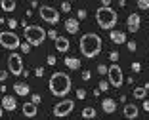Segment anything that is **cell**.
I'll list each match as a JSON object with an SVG mask.
<instances>
[{"label": "cell", "instance_id": "7", "mask_svg": "<svg viewBox=\"0 0 149 120\" xmlns=\"http://www.w3.org/2000/svg\"><path fill=\"white\" fill-rule=\"evenodd\" d=\"M74 109V101H71V99H63V101H59L56 107H54V116H57V118H61V116H67L71 114Z\"/></svg>", "mask_w": 149, "mask_h": 120}, {"label": "cell", "instance_id": "38", "mask_svg": "<svg viewBox=\"0 0 149 120\" xmlns=\"http://www.w3.org/2000/svg\"><path fill=\"white\" fill-rule=\"evenodd\" d=\"M86 17V10H79V19H84Z\"/></svg>", "mask_w": 149, "mask_h": 120}, {"label": "cell", "instance_id": "20", "mask_svg": "<svg viewBox=\"0 0 149 120\" xmlns=\"http://www.w3.org/2000/svg\"><path fill=\"white\" fill-rule=\"evenodd\" d=\"M0 8L4 12H13L15 10V0H0Z\"/></svg>", "mask_w": 149, "mask_h": 120}, {"label": "cell", "instance_id": "30", "mask_svg": "<svg viewBox=\"0 0 149 120\" xmlns=\"http://www.w3.org/2000/svg\"><path fill=\"white\" fill-rule=\"evenodd\" d=\"M97 72L100 74H107V65H100L97 67Z\"/></svg>", "mask_w": 149, "mask_h": 120}, {"label": "cell", "instance_id": "22", "mask_svg": "<svg viewBox=\"0 0 149 120\" xmlns=\"http://www.w3.org/2000/svg\"><path fill=\"white\" fill-rule=\"evenodd\" d=\"M145 93H147L145 88H136V90H134V97H136V99H143Z\"/></svg>", "mask_w": 149, "mask_h": 120}, {"label": "cell", "instance_id": "21", "mask_svg": "<svg viewBox=\"0 0 149 120\" xmlns=\"http://www.w3.org/2000/svg\"><path fill=\"white\" fill-rule=\"evenodd\" d=\"M82 118H96V109L94 107H84Z\"/></svg>", "mask_w": 149, "mask_h": 120}, {"label": "cell", "instance_id": "18", "mask_svg": "<svg viewBox=\"0 0 149 120\" xmlns=\"http://www.w3.org/2000/svg\"><path fill=\"white\" fill-rule=\"evenodd\" d=\"M123 112H124L126 118H136V116H138V107L136 105H126Z\"/></svg>", "mask_w": 149, "mask_h": 120}, {"label": "cell", "instance_id": "28", "mask_svg": "<svg viewBox=\"0 0 149 120\" xmlns=\"http://www.w3.org/2000/svg\"><path fill=\"white\" fill-rule=\"evenodd\" d=\"M128 52H136V48H138V46H136V42H134V40H130V42H128Z\"/></svg>", "mask_w": 149, "mask_h": 120}, {"label": "cell", "instance_id": "14", "mask_svg": "<svg viewBox=\"0 0 149 120\" xmlns=\"http://www.w3.org/2000/svg\"><path fill=\"white\" fill-rule=\"evenodd\" d=\"M65 31L69 32V34H77V32H79V19H74V17L67 19L65 21Z\"/></svg>", "mask_w": 149, "mask_h": 120}, {"label": "cell", "instance_id": "2", "mask_svg": "<svg viewBox=\"0 0 149 120\" xmlns=\"http://www.w3.org/2000/svg\"><path fill=\"white\" fill-rule=\"evenodd\" d=\"M71 86H73V82H71V76L65 74V72H54L52 76H50V92H52V95H56V97H65L67 93L71 92Z\"/></svg>", "mask_w": 149, "mask_h": 120}, {"label": "cell", "instance_id": "26", "mask_svg": "<svg viewBox=\"0 0 149 120\" xmlns=\"http://www.w3.org/2000/svg\"><path fill=\"white\" fill-rule=\"evenodd\" d=\"M61 10H63V12H71V2H69V0H65V2H63V4H61Z\"/></svg>", "mask_w": 149, "mask_h": 120}, {"label": "cell", "instance_id": "19", "mask_svg": "<svg viewBox=\"0 0 149 120\" xmlns=\"http://www.w3.org/2000/svg\"><path fill=\"white\" fill-rule=\"evenodd\" d=\"M65 67H69L71 71H77L80 69V61L77 57H65Z\"/></svg>", "mask_w": 149, "mask_h": 120}, {"label": "cell", "instance_id": "29", "mask_svg": "<svg viewBox=\"0 0 149 120\" xmlns=\"http://www.w3.org/2000/svg\"><path fill=\"white\" fill-rule=\"evenodd\" d=\"M132 71H134V72H140L141 71V65H140V63H132Z\"/></svg>", "mask_w": 149, "mask_h": 120}, {"label": "cell", "instance_id": "25", "mask_svg": "<svg viewBox=\"0 0 149 120\" xmlns=\"http://www.w3.org/2000/svg\"><path fill=\"white\" fill-rule=\"evenodd\" d=\"M19 48H21L23 53H29V52H31V44H29V42H23V44H19Z\"/></svg>", "mask_w": 149, "mask_h": 120}, {"label": "cell", "instance_id": "3", "mask_svg": "<svg viewBox=\"0 0 149 120\" xmlns=\"http://www.w3.org/2000/svg\"><path fill=\"white\" fill-rule=\"evenodd\" d=\"M96 21L103 31H111V29H115V25L118 21L117 12L111 10V6H101V8L96 10Z\"/></svg>", "mask_w": 149, "mask_h": 120}, {"label": "cell", "instance_id": "37", "mask_svg": "<svg viewBox=\"0 0 149 120\" xmlns=\"http://www.w3.org/2000/svg\"><path fill=\"white\" fill-rule=\"evenodd\" d=\"M48 65H56V57H54V55H48Z\"/></svg>", "mask_w": 149, "mask_h": 120}, {"label": "cell", "instance_id": "5", "mask_svg": "<svg viewBox=\"0 0 149 120\" xmlns=\"http://www.w3.org/2000/svg\"><path fill=\"white\" fill-rule=\"evenodd\" d=\"M19 36L12 31H2L0 32V46H4L6 50H15L19 48Z\"/></svg>", "mask_w": 149, "mask_h": 120}, {"label": "cell", "instance_id": "8", "mask_svg": "<svg viewBox=\"0 0 149 120\" xmlns=\"http://www.w3.org/2000/svg\"><path fill=\"white\" fill-rule=\"evenodd\" d=\"M40 17L50 25H56V23H59V12L56 8H50V6H42L40 8Z\"/></svg>", "mask_w": 149, "mask_h": 120}, {"label": "cell", "instance_id": "35", "mask_svg": "<svg viewBox=\"0 0 149 120\" xmlns=\"http://www.w3.org/2000/svg\"><path fill=\"white\" fill-rule=\"evenodd\" d=\"M8 25H10V29H15V27H17V21H15V19H10Z\"/></svg>", "mask_w": 149, "mask_h": 120}, {"label": "cell", "instance_id": "24", "mask_svg": "<svg viewBox=\"0 0 149 120\" xmlns=\"http://www.w3.org/2000/svg\"><path fill=\"white\" fill-rule=\"evenodd\" d=\"M109 90V80H101L100 82V92H107Z\"/></svg>", "mask_w": 149, "mask_h": 120}, {"label": "cell", "instance_id": "17", "mask_svg": "<svg viewBox=\"0 0 149 120\" xmlns=\"http://www.w3.org/2000/svg\"><path fill=\"white\" fill-rule=\"evenodd\" d=\"M101 107H103V111H105V112H115V111H117V103H115L111 97H105V99H103Z\"/></svg>", "mask_w": 149, "mask_h": 120}, {"label": "cell", "instance_id": "13", "mask_svg": "<svg viewBox=\"0 0 149 120\" xmlns=\"http://www.w3.org/2000/svg\"><path fill=\"white\" fill-rule=\"evenodd\" d=\"M69 40L65 38V36H56V50L57 52H61V53H65L67 50H69Z\"/></svg>", "mask_w": 149, "mask_h": 120}, {"label": "cell", "instance_id": "1", "mask_svg": "<svg viewBox=\"0 0 149 120\" xmlns=\"http://www.w3.org/2000/svg\"><path fill=\"white\" fill-rule=\"evenodd\" d=\"M79 46H80V53L84 57L92 59L96 55H100V52H101V38L96 32H86V34L80 36Z\"/></svg>", "mask_w": 149, "mask_h": 120}, {"label": "cell", "instance_id": "12", "mask_svg": "<svg viewBox=\"0 0 149 120\" xmlns=\"http://www.w3.org/2000/svg\"><path fill=\"white\" fill-rule=\"evenodd\" d=\"M13 92L17 93L19 97H25V95H29V92H31V88H29V84H25V82H15L13 84Z\"/></svg>", "mask_w": 149, "mask_h": 120}, {"label": "cell", "instance_id": "36", "mask_svg": "<svg viewBox=\"0 0 149 120\" xmlns=\"http://www.w3.org/2000/svg\"><path fill=\"white\" fill-rule=\"evenodd\" d=\"M35 74H36V76H42V74H44V69H42V67H36Z\"/></svg>", "mask_w": 149, "mask_h": 120}, {"label": "cell", "instance_id": "39", "mask_svg": "<svg viewBox=\"0 0 149 120\" xmlns=\"http://www.w3.org/2000/svg\"><path fill=\"white\" fill-rule=\"evenodd\" d=\"M46 34H48L50 38H54V40H56V36H57V34H56V31H48V32H46Z\"/></svg>", "mask_w": 149, "mask_h": 120}, {"label": "cell", "instance_id": "6", "mask_svg": "<svg viewBox=\"0 0 149 120\" xmlns=\"http://www.w3.org/2000/svg\"><path fill=\"white\" fill-rule=\"evenodd\" d=\"M107 78H109V84L115 86V88H120L124 82V76H123V69L118 65H109L107 67Z\"/></svg>", "mask_w": 149, "mask_h": 120}, {"label": "cell", "instance_id": "15", "mask_svg": "<svg viewBox=\"0 0 149 120\" xmlns=\"http://www.w3.org/2000/svg\"><path fill=\"white\" fill-rule=\"evenodd\" d=\"M15 107H17L15 97H12V95H4V97H2V109H6V111H15Z\"/></svg>", "mask_w": 149, "mask_h": 120}, {"label": "cell", "instance_id": "34", "mask_svg": "<svg viewBox=\"0 0 149 120\" xmlns=\"http://www.w3.org/2000/svg\"><path fill=\"white\" fill-rule=\"evenodd\" d=\"M6 78H8V72H6V71H2V69H0V82H4Z\"/></svg>", "mask_w": 149, "mask_h": 120}, {"label": "cell", "instance_id": "43", "mask_svg": "<svg viewBox=\"0 0 149 120\" xmlns=\"http://www.w3.org/2000/svg\"><path fill=\"white\" fill-rule=\"evenodd\" d=\"M69 2H71V0H69Z\"/></svg>", "mask_w": 149, "mask_h": 120}, {"label": "cell", "instance_id": "4", "mask_svg": "<svg viewBox=\"0 0 149 120\" xmlns=\"http://www.w3.org/2000/svg\"><path fill=\"white\" fill-rule=\"evenodd\" d=\"M46 38V31L38 25H29L25 27V40L31 46H40Z\"/></svg>", "mask_w": 149, "mask_h": 120}, {"label": "cell", "instance_id": "33", "mask_svg": "<svg viewBox=\"0 0 149 120\" xmlns=\"http://www.w3.org/2000/svg\"><path fill=\"white\" fill-rule=\"evenodd\" d=\"M109 59H111V61H117V59H118V52H111L109 53Z\"/></svg>", "mask_w": 149, "mask_h": 120}, {"label": "cell", "instance_id": "27", "mask_svg": "<svg viewBox=\"0 0 149 120\" xmlns=\"http://www.w3.org/2000/svg\"><path fill=\"white\" fill-rule=\"evenodd\" d=\"M77 97H79V99H84V97H86V90L79 88V90H77Z\"/></svg>", "mask_w": 149, "mask_h": 120}, {"label": "cell", "instance_id": "40", "mask_svg": "<svg viewBox=\"0 0 149 120\" xmlns=\"http://www.w3.org/2000/svg\"><path fill=\"white\" fill-rule=\"evenodd\" d=\"M143 111L149 112V99H147V101H143Z\"/></svg>", "mask_w": 149, "mask_h": 120}, {"label": "cell", "instance_id": "32", "mask_svg": "<svg viewBox=\"0 0 149 120\" xmlns=\"http://www.w3.org/2000/svg\"><path fill=\"white\" fill-rule=\"evenodd\" d=\"M90 78H92V72H90V71H84L82 72V80H86V82H88Z\"/></svg>", "mask_w": 149, "mask_h": 120}, {"label": "cell", "instance_id": "42", "mask_svg": "<svg viewBox=\"0 0 149 120\" xmlns=\"http://www.w3.org/2000/svg\"><path fill=\"white\" fill-rule=\"evenodd\" d=\"M2 112H4V109H2V107H0V116H2Z\"/></svg>", "mask_w": 149, "mask_h": 120}, {"label": "cell", "instance_id": "31", "mask_svg": "<svg viewBox=\"0 0 149 120\" xmlns=\"http://www.w3.org/2000/svg\"><path fill=\"white\" fill-rule=\"evenodd\" d=\"M31 101L35 103V105H38V103H40V95H38V93H33V97H31Z\"/></svg>", "mask_w": 149, "mask_h": 120}, {"label": "cell", "instance_id": "41", "mask_svg": "<svg viewBox=\"0 0 149 120\" xmlns=\"http://www.w3.org/2000/svg\"><path fill=\"white\" fill-rule=\"evenodd\" d=\"M101 4L103 6H111V0H101Z\"/></svg>", "mask_w": 149, "mask_h": 120}, {"label": "cell", "instance_id": "11", "mask_svg": "<svg viewBox=\"0 0 149 120\" xmlns=\"http://www.w3.org/2000/svg\"><path fill=\"white\" fill-rule=\"evenodd\" d=\"M109 38L113 40L115 44H124V42H126V34H124V31H113V29H111V31H109Z\"/></svg>", "mask_w": 149, "mask_h": 120}, {"label": "cell", "instance_id": "23", "mask_svg": "<svg viewBox=\"0 0 149 120\" xmlns=\"http://www.w3.org/2000/svg\"><path fill=\"white\" fill-rule=\"evenodd\" d=\"M136 4H138V8H140V10H147L149 8V0H138Z\"/></svg>", "mask_w": 149, "mask_h": 120}, {"label": "cell", "instance_id": "10", "mask_svg": "<svg viewBox=\"0 0 149 120\" xmlns=\"http://www.w3.org/2000/svg\"><path fill=\"white\" fill-rule=\"evenodd\" d=\"M141 27V15L140 13H130L126 19V29L128 32H138Z\"/></svg>", "mask_w": 149, "mask_h": 120}, {"label": "cell", "instance_id": "9", "mask_svg": "<svg viewBox=\"0 0 149 120\" xmlns=\"http://www.w3.org/2000/svg\"><path fill=\"white\" fill-rule=\"evenodd\" d=\"M8 67H10V72L15 76H19L23 72V59L19 53H12L8 57Z\"/></svg>", "mask_w": 149, "mask_h": 120}, {"label": "cell", "instance_id": "16", "mask_svg": "<svg viewBox=\"0 0 149 120\" xmlns=\"http://www.w3.org/2000/svg\"><path fill=\"white\" fill-rule=\"evenodd\" d=\"M36 112H38V109H36V105L33 101H29V103L23 105V114H25V116L33 118V116H36Z\"/></svg>", "mask_w": 149, "mask_h": 120}]
</instances>
